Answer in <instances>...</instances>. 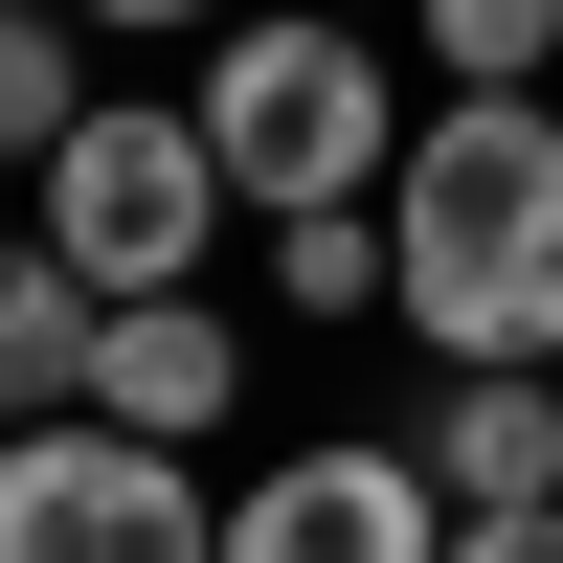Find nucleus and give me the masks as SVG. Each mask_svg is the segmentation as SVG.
<instances>
[{"label":"nucleus","instance_id":"1","mask_svg":"<svg viewBox=\"0 0 563 563\" xmlns=\"http://www.w3.org/2000/svg\"><path fill=\"white\" fill-rule=\"evenodd\" d=\"M384 271H406L384 316H406L429 361H563V113H541V90H451V113H406Z\"/></svg>","mask_w":563,"mask_h":563},{"label":"nucleus","instance_id":"2","mask_svg":"<svg viewBox=\"0 0 563 563\" xmlns=\"http://www.w3.org/2000/svg\"><path fill=\"white\" fill-rule=\"evenodd\" d=\"M180 113H203V158H225L249 225H316V203H384L406 180V45L339 23V0H249L180 68Z\"/></svg>","mask_w":563,"mask_h":563},{"label":"nucleus","instance_id":"3","mask_svg":"<svg viewBox=\"0 0 563 563\" xmlns=\"http://www.w3.org/2000/svg\"><path fill=\"white\" fill-rule=\"evenodd\" d=\"M23 225L90 271V294H203V249H225L249 203H225V158H203V113H180V90H90L68 158L23 180Z\"/></svg>","mask_w":563,"mask_h":563},{"label":"nucleus","instance_id":"4","mask_svg":"<svg viewBox=\"0 0 563 563\" xmlns=\"http://www.w3.org/2000/svg\"><path fill=\"white\" fill-rule=\"evenodd\" d=\"M0 563H225V474L113 406H45L0 429Z\"/></svg>","mask_w":563,"mask_h":563},{"label":"nucleus","instance_id":"5","mask_svg":"<svg viewBox=\"0 0 563 563\" xmlns=\"http://www.w3.org/2000/svg\"><path fill=\"white\" fill-rule=\"evenodd\" d=\"M225 563H451V496L406 429H294L225 474Z\"/></svg>","mask_w":563,"mask_h":563},{"label":"nucleus","instance_id":"6","mask_svg":"<svg viewBox=\"0 0 563 563\" xmlns=\"http://www.w3.org/2000/svg\"><path fill=\"white\" fill-rule=\"evenodd\" d=\"M429 496L451 519H541L563 496V361H429Z\"/></svg>","mask_w":563,"mask_h":563},{"label":"nucleus","instance_id":"7","mask_svg":"<svg viewBox=\"0 0 563 563\" xmlns=\"http://www.w3.org/2000/svg\"><path fill=\"white\" fill-rule=\"evenodd\" d=\"M90 406L158 429V451H203L225 406H249V316H225V294H113V316H90Z\"/></svg>","mask_w":563,"mask_h":563},{"label":"nucleus","instance_id":"8","mask_svg":"<svg viewBox=\"0 0 563 563\" xmlns=\"http://www.w3.org/2000/svg\"><path fill=\"white\" fill-rule=\"evenodd\" d=\"M90 271L45 249V225H0V429H45V406H90Z\"/></svg>","mask_w":563,"mask_h":563},{"label":"nucleus","instance_id":"9","mask_svg":"<svg viewBox=\"0 0 563 563\" xmlns=\"http://www.w3.org/2000/svg\"><path fill=\"white\" fill-rule=\"evenodd\" d=\"M68 113H90V23L68 0H0V180L68 158Z\"/></svg>","mask_w":563,"mask_h":563},{"label":"nucleus","instance_id":"10","mask_svg":"<svg viewBox=\"0 0 563 563\" xmlns=\"http://www.w3.org/2000/svg\"><path fill=\"white\" fill-rule=\"evenodd\" d=\"M406 271H384V203H316V225H271V316H384Z\"/></svg>","mask_w":563,"mask_h":563},{"label":"nucleus","instance_id":"11","mask_svg":"<svg viewBox=\"0 0 563 563\" xmlns=\"http://www.w3.org/2000/svg\"><path fill=\"white\" fill-rule=\"evenodd\" d=\"M406 45H429L451 90H541L563 68V0H406Z\"/></svg>","mask_w":563,"mask_h":563},{"label":"nucleus","instance_id":"12","mask_svg":"<svg viewBox=\"0 0 563 563\" xmlns=\"http://www.w3.org/2000/svg\"><path fill=\"white\" fill-rule=\"evenodd\" d=\"M68 23H113V45H225L249 0H68Z\"/></svg>","mask_w":563,"mask_h":563},{"label":"nucleus","instance_id":"13","mask_svg":"<svg viewBox=\"0 0 563 563\" xmlns=\"http://www.w3.org/2000/svg\"><path fill=\"white\" fill-rule=\"evenodd\" d=\"M451 563H563V496L541 519H451Z\"/></svg>","mask_w":563,"mask_h":563}]
</instances>
